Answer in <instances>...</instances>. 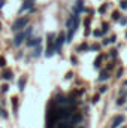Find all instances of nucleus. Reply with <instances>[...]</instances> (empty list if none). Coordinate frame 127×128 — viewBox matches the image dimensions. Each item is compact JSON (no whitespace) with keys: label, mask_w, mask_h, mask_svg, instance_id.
Returning a JSON list of instances; mask_svg holds the SVG:
<instances>
[{"label":"nucleus","mask_w":127,"mask_h":128,"mask_svg":"<svg viewBox=\"0 0 127 128\" xmlns=\"http://www.w3.org/2000/svg\"><path fill=\"white\" fill-rule=\"evenodd\" d=\"M106 90H108V88H106V86H100V92H105V91H106Z\"/></svg>","instance_id":"33"},{"label":"nucleus","mask_w":127,"mask_h":128,"mask_svg":"<svg viewBox=\"0 0 127 128\" xmlns=\"http://www.w3.org/2000/svg\"><path fill=\"white\" fill-rule=\"evenodd\" d=\"M124 101H126V97H124V96H121L120 98H118L117 104H118V106H121V104H124Z\"/></svg>","instance_id":"17"},{"label":"nucleus","mask_w":127,"mask_h":128,"mask_svg":"<svg viewBox=\"0 0 127 128\" xmlns=\"http://www.w3.org/2000/svg\"><path fill=\"white\" fill-rule=\"evenodd\" d=\"M12 104H14V107H15V110H17V107H18V98H17V97L12 98Z\"/></svg>","instance_id":"18"},{"label":"nucleus","mask_w":127,"mask_h":128,"mask_svg":"<svg viewBox=\"0 0 127 128\" xmlns=\"http://www.w3.org/2000/svg\"><path fill=\"white\" fill-rule=\"evenodd\" d=\"M6 66V61H5V58H0V67H5Z\"/></svg>","instance_id":"25"},{"label":"nucleus","mask_w":127,"mask_h":128,"mask_svg":"<svg viewBox=\"0 0 127 128\" xmlns=\"http://www.w3.org/2000/svg\"><path fill=\"white\" fill-rule=\"evenodd\" d=\"M63 43H64V33H60V34L55 37V40H54V48H55V51H60L61 46H63Z\"/></svg>","instance_id":"5"},{"label":"nucleus","mask_w":127,"mask_h":128,"mask_svg":"<svg viewBox=\"0 0 127 128\" xmlns=\"http://www.w3.org/2000/svg\"><path fill=\"white\" fill-rule=\"evenodd\" d=\"M29 21H30V18H29V16L18 18V20H17V21L12 24V32H21L23 28H26V27H27Z\"/></svg>","instance_id":"3"},{"label":"nucleus","mask_w":127,"mask_h":128,"mask_svg":"<svg viewBox=\"0 0 127 128\" xmlns=\"http://www.w3.org/2000/svg\"><path fill=\"white\" fill-rule=\"evenodd\" d=\"M108 30H109V26H108L106 22H103V26H102V32H103V33H106Z\"/></svg>","instance_id":"19"},{"label":"nucleus","mask_w":127,"mask_h":128,"mask_svg":"<svg viewBox=\"0 0 127 128\" xmlns=\"http://www.w3.org/2000/svg\"><path fill=\"white\" fill-rule=\"evenodd\" d=\"M124 85H126V86H127V80H126V82H124Z\"/></svg>","instance_id":"34"},{"label":"nucleus","mask_w":127,"mask_h":128,"mask_svg":"<svg viewBox=\"0 0 127 128\" xmlns=\"http://www.w3.org/2000/svg\"><path fill=\"white\" fill-rule=\"evenodd\" d=\"M102 60H103V55L100 54V55L94 60V67H96V68H99V67H100V61H102Z\"/></svg>","instance_id":"13"},{"label":"nucleus","mask_w":127,"mask_h":128,"mask_svg":"<svg viewBox=\"0 0 127 128\" xmlns=\"http://www.w3.org/2000/svg\"><path fill=\"white\" fill-rule=\"evenodd\" d=\"M40 51H42V48H40V43H39V45H36V49H34V54L33 55L34 57H39L40 55Z\"/></svg>","instance_id":"14"},{"label":"nucleus","mask_w":127,"mask_h":128,"mask_svg":"<svg viewBox=\"0 0 127 128\" xmlns=\"http://www.w3.org/2000/svg\"><path fill=\"white\" fill-rule=\"evenodd\" d=\"M99 48H100L99 45H93V46H90V49H91V51H97Z\"/></svg>","instance_id":"24"},{"label":"nucleus","mask_w":127,"mask_h":128,"mask_svg":"<svg viewBox=\"0 0 127 128\" xmlns=\"http://www.w3.org/2000/svg\"><path fill=\"white\" fill-rule=\"evenodd\" d=\"M30 33H32V28H30V27L26 28V32H24V30H23V32H18L17 36L14 37V45H15V46H20V45L23 43V40H26V39L30 36Z\"/></svg>","instance_id":"2"},{"label":"nucleus","mask_w":127,"mask_h":128,"mask_svg":"<svg viewBox=\"0 0 127 128\" xmlns=\"http://www.w3.org/2000/svg\"><path fill=\"white\" fill-rule=\"evenodd\" d=\"M90 49V46L87 45V43H82V45H79L78 46V52H82V51H88Z\"/></svg>","instance_id":"11"},{"label":"nucleus","mask_w":127,"mask_h":128,"mask_svg":"<svg viewBox=\"0 0 127 128\" xmlns=\"http://www.w3.org/2000/svg\"><path fill=\"white\" fill-rule=\"evenodd\" d=\"M115 40H117V37H115V36H111V37H109V43H114Z\"/></svg>","instance_id":"26"},{"label":"nucleus","mask_w":127,"mask_h":128,"mask_svg":"<svg viewBox=\"0 0 127 128\" xmlns=\"http://www.w3.org/2000/svg\"><path fill=\"white\" fill-rule=\"evenodd\" d=\"M109 78V74H108V70H103L102 73H100V76H99V80L100 82H103V80H106Z\"/></svg>","instance_id":"10"},{"label":"nucleus","mask_w":127,"mask_h":128,"mask_svg":"<svg viewBox=\"0 0 127 128\" xmlns=\"http://www.w3.org/2000/svg\"><path fill=\"white\" fill-rule=\"evenodd\" d=\"M54 40H55V34H54V33H49V34H48V37H46V42H48V45H46V52H45V55H46V57H52V54L55 52Z\"/></svg>","instance_id":"4"},{"label":"nucleus","mask_w":127,"mask_h":128,"mask_svg":"<svg viewBox=\"0 0 127 128\" xmlns=\"http://www.w3.org/2000/svg\"><path fill=\"white\" fill-rule=\"evenodd\" d=\"M40 42H42V40H40L39 37H36V39H34V37H30V39L27 40V45H29V46H34V45H39Z\"/></svg>","instance_id":"8"},{"label":"nucleus","mask_w":127,"mask_h":128,"mask_svg":"<svg viewBox=\"0 0 127 128\" xmlns=\"http://www.w3.org/2000/svg\"><path fill=\"white\" fill-rule=\"evenodd\" d=\"M24 85H26V79H20V82H18V88H20V91L24 90Z\"/></svg>","instance_id":"15"},{"label":"nucleus","mask_w":127,"mask_h":128,"mask_svg":"<svg viewBox=\"0 0 127 128\" xmlns=\"http://www.w3.org/2000/svg\"><path fill=\"white\" fill-rule=\"evenodd\" d=\"M124 122V116L123 115H117L114 119H112V124H111V128H118L121 124Z\"/></svg>","instance_id":"6"},{"label":"nucleus","mask_w":127,"mask_h":128,"mask_svg":"<svg viewBox=\"0 0 127 128\" xmlns=\"http://www.w3.org/2000/svg\"><path fill=\"white\" fill-rule=\"evenodd\" d=\"M121 74H123V68H120V70H118V72H117V76H118V78H120V76H121Z\"/></svg>","instance_id":"29"},{"label":"nucleus","mask_w":127,"mask_h":128,"mask_svg":"<svg viewBox=\"0 0 127 128\" xmlns=\"http://www.w3.org/2000/svg\"><path fill=\"white\" fill-rule=\"evenodd\" d=\"M78 26H79V16H78V14L75 12V14L69 18V21H67L69 33H67V40H66V42H70V40H72V37H73V34H75V32H76Z\"/></svg>","instance_id":"1"},{"label":"nucleus","mask_w":127,"mask_h":128,"mask_svg":"<svg viewBox=\"0 0 127 128\" xmlns=\"http://www.w3.org/2000/svg\"><path fill=\"white\" fill-rule=\"evenodd\" d=\"M126 34H127V33H126Z\"/></svg>","instance_id":"37"},{"label":"nucleus","mask_w":127,"mask_h":128,"mask_svg":"<svg viewBox=\"0 0 127 128\" xmlns=\"http://www.w3.org/2000/svg\"><path fill=\"white\" fill-rule=\"evenodd\" d=\"M120 6H121V9H127V2H121Z\"/></svg>","instance_id":"22"},{"label":"nucleus","mask_w":127,"mask_h":128,"mask_svg":"<svg viewBox=\"0 0 127 128\" xmlns=\"http://www.w3.org/2000/svg\"><path fill=\"white\" fill-rule=\"evenodd\" d=\"M79 10H84V8H82V0H78V2H76V6H75V12H79Z\"/></svg>","instance_id":"12"},{"label":"nucleus","mask_w":127,"mask_h":128,"mask_svg":"<svg viewBox=\"0 0 127 128\" xmlns=\"http://www.w3.org/2000/svg\"><path fill=\"white\" fill-rule=\"evenodd\" d=\"M12 76H14L12 70H5V72H3V74H2V78H3V79H6V80H11V79H12Z\"/></svg>","instance_id":"9"},{"label":"nucleus","mask_w":127,"mask_h":128,"mask_svg":"<svg viewBox=\"0 0 127 128\" xmlns=\"http://www.w3.org/2000/svg\"><path fill=\"white\" fill-rule=\"evenodd\" d=\"M0 112H2V116H3V118H8V113H6L5 110H0Z\"/></svg>","instance_id":"30"},{"label":"nucleus","mask_w":127,"mask_h":128,"mask_svg":"<svg viewBox=\"0 0 127 128\" xmlns=\"http://www.w3.org/2000/svg\"><path fill=\"white\" fill-rule=\"evenodd\" d=\"M70 61H72V63H73V64H76V63H78V60H76L75 57H72V58H70Z\"/></svg>","instance_id":"31"},{"label":"nucleus","mask_w":127,"mask_h":128,"mask_svg":"<svg viewBox=\"0 0 127 128\" xmlns=\"http://www.w3.org/2000/svg\"><path fill=\"white\" fill-rule=\"evenodd\" d=\"M120 22H121L123 26H124V24H127V18H121V20H120Z\"/></svg>","instance_id":"28"},{"label":"nucleus","mask_w":127,"mask_h":128,"mask_svg":"<svg viewBox=\"0 0 127 128\" xmlns=\"http://www.w3.org/2000/svg\"><path fill=\"white\" fill-rule=\"evenodd\" d=\"M105 10H106V4H103V6L99 9V12H100V14H105Z\"/></svg>","instance_id":"23"},{"label":"nucleus","mask_w":127,"mask_h":128,"mask_svg":"<svg viewBox=\"0 0 127 128\" xmlns=\"http://www.w3.org/2000/svg\"><path fill=\"white\" fill-rule=\"evenodd\" d=\"M111 55H112V57H117V51H115V49H114V51H111Z\"/></svg>","instance_id":"32"},{"label":"nucleus","mask_w":127,"mask_h":128,"mask_svg":"<svg viewBox=\"0 0 127 128\" xmlns=\"http://www.w3.org/2000/svg\"><path fill=\"white\" fill-rule=\"evenodd\" d=\"M99 98H100V97H99V94H96V96L93 97V103H97V101H99Z\"/></svg>","instance_id":"27"},{"label":"nucleus","mask_w":127,"mask_h":128,"mask_svg":"<svg viewBox=\"0 0 127 128\" xmlns=\"http://www.w3.org/2000/svg\"><path fill=\"white\" fill-rule=\"evenodd\" d=\"M120 16H121V15H120V12H118V10H115V12L112 14V20H115V21H118V20H120Z\"/></svg>","instance_id":"16"},{"label":"nucleus","mask_w":127,"mask_h":128,"mask_svg":"<svg viewBox=\"0 0 127 128\" xmlns=\"http://www.w3.org/2000/svg\"><path fill=\"white\" fill-rule=\"evenodd\" d=\"M33 8V2L32 0H24V3H23V6H21V9H20V12H24V10H29V9H32Z\"/></svg>","instance_id":"7"},{"label":"nucleus","mask_w":127,"mask_h":128,"mask_svg":"<svg viewBox=\"0 0 127 128\" xmlns=\"http://www.w3.org/2000/svg\"><path fill=\"white\" fill-rule=\"evenodd\" d=\"M0 28H2V24H0Z\"/></svg>","instance_id":"35"},{"label":"nucleus","mask_w":127,"mask_h":128,"mask_svg":"<svg viewBox=\"0 0 127 128\" xmlns=\"http://www.w3.org/2000/svg\"><path fill=\"white\" fill-rule=\"evenodd\" d=\"M93 34H94V36H97V37H99V36H102V34H103V32H102V30H96V32L93 33Z\"/></svg>","instance_id":"21"},{"label":"nucleus","mask_w":127,"mask_h":128,"mask_svg":"<svg viewBox=\"0 0 127 128\" xmlns=\"http://www.w3.org/2000/svg\"><path fill=\"white\" fill-rule=\"evenodd\" d=\"M32 2H34V0H32Z\"/></svg>","instance_id":"36"},{"label":"nucleus","mask_w":127,"mask_h":128,"mask_svg":"<svg viewBox=\"0 0 127 128\" xmlns=\"http://www.w3.org/2000/svg\"><path fill=\"white\" fill-rule=\"evenodd\" d=\"M8 88H9L8 85H2V86H0V90H2V92H8Z\"/></svg>","instance_id":"20"}]
</instances>
